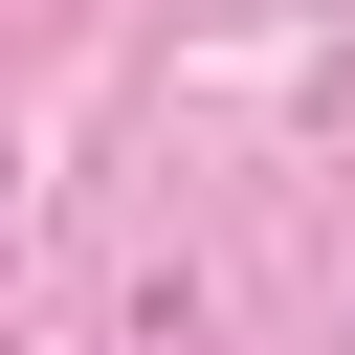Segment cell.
<instances>
[{
    "mask_svg": "<svg viewBox=\"0 0 355 355\" xmlns=\"http://www.w3.org/2000/svg\"><path fill=\"white\" fill-rule=\"evenodd\" d=\"M0 200H22V178H0Z\"/></svg>",
    "mask_w": 355,
    "mask_h": 355,
    "instance_id": "6da1fadb",
    "label": "cell"
}]
</instances>
